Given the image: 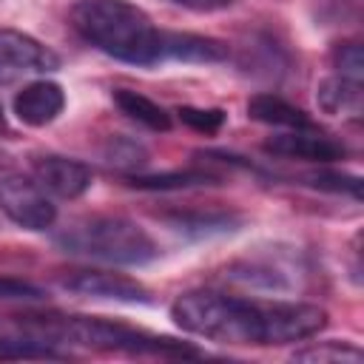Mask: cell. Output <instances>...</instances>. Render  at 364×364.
<instances>
[{"label":"cell","instance_id":"6da1fadb","mask_svg":"<svg viewBox=\"0 0 364 364\" xmlns=\"http://www.w3.org/2000/svg\"><path fill=\"white\" fill-rule=\"evenodd\" d=\"M74 31L102 54L131 63L156 65L162 63V28L128 0H77L71 6Z\"/></svg>","mask_w":364,"mask_h":364},{"label":"cell","instance_id":"7a4b0ae2","mask_svg":"<svg viewBox=\"0 0 364 364\" xmlns=\"http://www.w3.org/2000/svg\"><path fill=\"white\" fill-rule=\"evenodd\" d=\"M171 318L216 344H270V301L219 290H191L171 304Z\"/></svg>","mask_w":364,"mask_h":364},{"label":"cell","instance_id":"3957f363","mask_svg":"<svg viewBox=\"0 0 364 364\" xmlns=\"http://www.w3.org/2000/svg\"><path fill=\"white\" fill-rule=\"evenodd\" d=\"M20 336H31L37 341H46L51 347L57 344H74L88 350H117L131 355H199V350L188 341H176L168 336H154L145 330H134L117 321L105 318H88V316H26V321L17 324Z\"/></svg>","mask_w":364,"mask_h":364},{"label":"cell","instance_id":"277c9868","mask_svg":"<svg viewBox=\"0 0 364 364\" xmlns=\"http://www.w3.org/2000/svg\"><path fill=\"white\" fill-rule=\"evenodd\" d=\"M57 245L65 253L119 267H139L159 256V247L151 233L125 216H97L77 222L74 228H65L57 236Z\"/></svg>","mask_w":364,"mask_h":364},{"label":"cell","instance_id":"5b68a950","mask_svg":"<svg viewBox=\"0 0 364 364\" xmlns=\"http://www.w3.org/2000/svg\"><path fill=\"white\" fill-rule=\"evenodd\" d=\"M0 210L23 230H48L57 219V205L43 185L14 168H0Z\"/></svg>","mask_w":364,"mask_h":364},{"label":"cell","instance_id":"8992f818","mask_svg":"<svg viewBox=\"0 0 364 364\" xmlns=\"http://www.w3.org/2000/svg\"><path fill=\"white\" fill-rule=\"evenodd\" d=\"M57 65H60V57L31 34L0 28V85L17 82L34 74H48Z\"/></svg>","mask_w":364,"mask_h":364},{"label":"cell","instance_id":"52a82bcc","mask_svg":"<svg viewBox=\"0 0 364 364\" xmlns=\"http://www.w3.org/2000/svg\"><path fill=\"white\" fill-rule=\"evenodd\" d=\"M63 287L88 299H105V301H122V304H148L151 290L122 273L111 270H77L63 279Z\"/></svg>","mask_w":364,"mask_h":364},{"label":"cell","instance_id":"ba28073f","mask_svg":"<svg viewBox=\"0 0 364 364\" xmlns=\"http://www.w3.org/2000/svg\"><path fill=\"white\" fill-rule=\"evenodd\" d=\"M31 176L43 185L51 199H77L91 188V168L80 159L43 154L31 162Z\"/></svg>","mask_w":364,"mask_h":364},{"label":"cell","instance_id":"9c48e42d","mask_svg":"<svg viewBox=\"0 0 364 364\" xmlns=\"http://www.w3.org/2000/svg\"><path fill=\"white\" fill-rule=\"evenodd\" d=\"M264 151L284 159H304V162H336L344 156V145L318 134L316 128H290L264 142Z\"/></svg>","mask_w":364,"mask_h":364},{"label":"cell","instance_id":"30bf717a","mask_svg":"<svg viewBox=\"0 0 364 364\" xmlns=\"http://www.w3.org/2000/svg\"><path fill=\"white\" fill-rule=\"evenodd\" d=\"M63 108H65V91L60 82L48 77H37L14 94V114L28 128H43L54 122L63 114Z\"/></svg>","mask_w":364,"mask_h":364},{"label":"cell","instance_id":"8fae6325","mask_svg":"<svg viewBox=\"0 0 364 364\" xmlns=\"http://www.w3.org/2000/svg\"><path fill=\"white\" fill-rule=\"evenodd\" d=\"M316 100L321 105V111L333 114V117H350L358 119L361 108H364V91H361V80H350L341 74L324 77L316 88Z\"/></svg>","mask_w":364,"mask_h":364},{"label":"cell","instance_id":"7c38bea8","mask_svg":"<svg viewBox=\"0 0 364 364\" xmlns=\"http://www.w3.org/2000/svg\"><path fill=\"white\" fill-rule=\"evenodd\" d=\"M228 57V46L202 37V34H179L162 31V60H182V63H219Z\"/></svg>","mask_w":364,"mask_h":364},{"label":"cell","instance_id":"4fadbf2b","mask_svg":"<svg viewBox=\"0 0 364 364\" xmlns=\"http://www.w3.org/2000/svg\"><path fill=\"white\" fill-rule=\"evenodd\" d=\"M247 117L256 119V122H262V125L282 128V131H290V128H316L313 119L299 105L287 102L279 94H256V97H250Z\"/></svg>","mask_w":364,"mask_h":364},{"label":"cell","instance_id":"5bb4252c","mask_svg":"<svg viewBox=\"0 0 364 364\" xmlns=\"http://www.w3.org/2000/svg\"><path fill=\"white\" fill-rule=\"evenodd\" d=\"M114 102H117V108H119L128 119H134L136 125H142V128H148V131H168V128H171V114H168L159 102H154L151 97H145V94H139V91L117 88V91H114Z\"/></svg>","mask_w":364,"mask_h":364},{"label":"cell","instance_id":"9a60e30c","mask_svg":"<svg viewBox=\"0 0 364 364\" xmlns=\"http://www.w3.org/2000/svg\"><path fill=\"white\" fill-rule=\"evenodd\" d=\"M293 358L296 361H313V364H358L364 358V353L347 341H318V344H310L304 350H296Z\"/></svg>","mask_w":364,"mask_h":364},{"label":"cell","instance_id":"2e32d148","mask_svg":"<svg viewBox=\"0 0 364 364\" xmlns=\"http://www.w3.org/2000/svg\"><path fill=\"white\" fill-rule=\"evenodd\" d=\"M202 182H210V176L202 171H171V173H151V176L136 173L128 179V185L142 191H173V188H191Z\"/></svg>","mask_w":364,"mask_h":364},{"label":"cell","instance_id":"e0dca14e","mask_svg":"<svg viewBox=\"0 0 364 364\" xmlns=\"http://www.w3.org/2000/svg\"><path fill=\"white\" fill-rule=\"evenodd\" d=\"M307 185L318 191H333V193H350L353 199H361V179L353 173H338V171H316L307 176Z\"/></svg>","mask_w":364,"mask_h":364},{"label":"cell","instance_id":"ac0fdd59","mask_svg":"<svg viewBox=\"0 0 364 364\" xmlns=\"http://www.w3.org/2000/svg\"><path fill=\"white\" fill-rule=\"evenodd\" d=\"M333 68H336V74H341V77L361 80V77H364V54H361V46H358L355 40L338 43V46L333 48Z\"/></svg>","mask_w":364,"mask_h":364},{"label":"cell","instance_id":"d6986e66","mask_svg":"<svg viewBox=\"0 0 364 364\" xmlns=\"http://www.w3.org/2000/svg\"><path fill=\"white\" fill-rule=\"evenodd\" d=\"M176 114L188 128H193L199 134H216L225 125V111L222 108H191V105H185Z\"/></svg>","mask_w":364,"mask_h":364},{"label":"cell","instance_id":"ffe728a7","mask_svg":"<svg viewBox=\"0 0 364 364\" xmlns=\"http://www.w3.org/2000/svg\"><path fill=\"white\" fill-rule=\"evenodd\" d=\"M108 162H114L119 168H136L145 162V148L125 136H114L108 145Z\"/></svg>","mask_w":364,"mask_h":364},{"label":"cell","instance_id":"44dd1931","mask_svg":"<svg viewBox=\"0 0 364 364\" xmlns=\"http://www.w3.org/2000/svg\"><path fill=\"white\" fill-rule=\"evenodd\" d=\"M46 290L23 279H0V301H43Z\"/></svg>","mask_w":364,"mask_h":364},{"label":"cell","instance_id":"7402d4cb","mask_svg":"<svg viewBox=\"0 0 364 364\" xmlns=\"http://www.w3.org/2000/svg\"><path fill=\"white\" fill-rule=\"evenodd\" d=\"M168 3L182 6V9H193V11H216V9L230 6L233 0H168Z\"/></svg>","mask_w":364,"mask_h":364},{"label":"cell","instance_id":"603a6c76","mask_svg":"<svg viewBox=\"0 0 364 364\" xmlns=\"http://www.w3.org/2000/svg\"><path fill=\"white\" fill-rule=\"evenodd\" d=\"M0 128H6V114H3V105H0Z\"/></svg>","mask_w":364,"mask_h":364}]
</instances>
